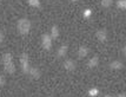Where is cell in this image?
<instances>
[{
  "label": "cell",
  "instance_id": "obj_15",
  "mask_svg": "<svg viewBox=\"0 0 126 97\" xmlns=\"http://www.w3.org/2000/svg\"><path fill=\"white\" fill-rule=\"evenodd\" d=\"M113 2V0H101V6L103 7H110Z\"/></svg>",
  "mask_w": 126,
  "mask_h": 97
},
{
  "label": "cell",
  "instance_id": "obj_16",
  "mask_svg": "<svg viewBox=\"0 0 126 97\" xmlns=\"http://www.w3.org/2000/svg\"><path fill=\"white\" fill-rule=\"evenodd\" d=\"M28 4L32 7H38L40 5V0H28Z\"/></svg>",
  "mask_w": 126,
  "mask_h": 97
},
{
  "label": "cell",
  "instance_id": "obj_9",
  "mask_svg": "<svg viewBox=\"0 0 126 97\" xmlns=\"http://www.w3.org/2000/svg\"><path fill=\"white\" fill-rule=\"evenodd\" d=\"M110 68L112 70H120V69L124 68V64L121 62H119V60H113L110 64Z\"/></svg>",
  "mask_w": 126,
  "mask_h": 97
},
{
  "label": "cell",
  "instance_id": "obj_14",
  "mask_svg": "<svg viewBox=\"0 0 126 97\" xmlns=\"http://www.w3.org/2000/svg\"><path fill=\"white\" fill-rule=\"evenodd\" d=\"M117 6L119 8H123V10H126V0H119L117 2Z\"/></svg>",
  "mask_w": 126,
  "mask_h": 97
},
{
  "label": "cell",
  "instance_id": "obj_17",
  "mask_svg": "<svg viewBox=\"0 0 126 97\" xmlns=\"http://www.w3.org/2000/svg\"><path fill=\"white\" fill-rule=\"evenodd\" d=\"M98 90H97V89H91V90H90V91H88V95H90V96H95V95H98Z\"/></svg>",
  "mask_w": 126,
  "mask_h": 97
},
{
  "label": "cell",
  "instance_id": "obj_13",
  "mask_svg": "<svg viewBox=\"0 0 126 97\" xmlns=\"http://www.w3.org/2000/svg\"><path fill=\"white\" fill-rule=\"evenodd\" d=\"M8 62H12V54L10 52H6V53L2 54V63H8Z\"/></svg>",
  "mask_w": 126,
  "mask_h": 97
},
{
  "label": "cell",
  "instance_id": "obj_12",
  "mask_svg": "<svg viewBox=\"0 0 126 97\" xmlns=\"http://www.w3.org/2000/svg\"><path fill=\"white\" fill-rule=\"evenodd\" d=\"M58 37H59V28H58V26L53 25L52 28H51V38L55 39V38H58Z\"/></svg>",
  "mask_w": 126,
  "mask_h": 97
},
{
  "label": "cell",
  "instance_id": "obj_5",
  "mask_svg": "<svg viewBox=\"0 0 126 97\" xmlns=\"http://www.w3.org/2000/svg\"><path fill=\"white\" fill-rule=\"evenodd\" d=\"M28 75L31 76L33 79H38V78H40V76H41V72H40V70L37 69V68H30Z\"/></svg>",
  "mask_w": 126,
  "mask_h": 97
},
{
  "label": "cell",
  "instance_id": "obj_22",
  "mask_svg": "<svg viewBox=\"0 0 126 97\" xmlns=\"http://www.w3.org/2000/svg\"><path fill=\"white\" fill-rule=\"evenodd\" d=\"M72 1H78V0H72Z\"/></svg>",
  "mask_w": 126,
  "mask_h": 97
},
{
  "label": "cell",
  "instance_id": "obj_2",
  "mask_svg": "<svg viewBox=\"0 0 126 97\" xmlns=\"http://www.w3.org/2000/svg\"><path fill=\"white\" fill-rule=\"evenodd\" d=\"M20 63H21V69L25 73H28L30 71V64H28V56L26 52L21 53L20 56Z\"/></svg>",
  "mask_w": 126,
  "mask_h": 97
},
{
  "label": "cell",
  "instance_id": "obj_18",
  "mask_svg": "<svg viewBox=\"0 0 126 97\" xmlns=\"http://www.w3.org/2000/svg\"><path fill=\"white\" fill-rule=\"evenodd\" d=\"M6 84V79H5V77L0 73V86H4Z\"/></svg>",
  "mask_w": 126,
  "mask_h": 97
},
{
  "label": "cell",
  "instance_id": "obj_11",
  "mask_svg": "<svg viewBox=\"0 0 126 97\" xmlns=\"http://www.w3.org/2000/svg\"><path fill=\"white\" fill-rule=\"evenodd\" d=\"M88 53V48H85V46H80L78 48V57L79 58H85Z\"/></svg>",
  "mask_w": 126,
  "mask_h": 97
},
{
  "label": "cell",
  "instance_id": "obj_20",
  "mask_svg": "<svg viewBox=\"0 0 126 97\" xmlns=\"http://www.w3.org/2000/svg\"><path fill=\"white\" fill-rule=\"evenodd\" d=\"M84 16H85V17H90V16H91V10H85V11H84Z\"/></svg>",
  "mask_w": 126,
  "mask_h": 97
},
{
  "label": "cell",
  "instance_id": "obj_4",
  "mask_svg": "<svg viewBox=\"0 0 126 97\" xmlns=\"http://www.w3.org/2000/svg\"><path fill=\"white\" fill-rule=\"evenodd\" d=\"M95 37H97V39H98L99 42L105 43L107 40V31L106 30H98L97 33H95Z\"/></svg>",
  "mask_w": 126,
  "mask_h": 97
},
{
  "label": "cell",
  "instance_id": "obj_1",
  "mask_svg": "<svg viewBox=\"0 0 126 97\" xmlns=\"http://www.w3.org/2000/svg\"><path fill=\"white\" fill-rule=\"evenodd\" d=\"M31 30V22L28 19L22 18L18 22V31L21 33V34H27Z\"/></svg>",
  "mask_w": 126,
  "mask_h": 97
},
{
  "label": "cell",
  "instance_id": "obj_23",
  "mask_svg": "<svg viewBox=\"0 0 126 97\" xmlns=\"http://www.w3.org/2000/svg\"><path fill=\"white\" fill-rule=\"evenodd\" d=\"M0 5H1V0H0Z\"/></svg>",
  "mask_w": 126,
  "mask_h": 97
},
{
  "label": "cell",
  "instance_id": "obj_19",
  "mask_svg": "<svg viewBox=\"0 0 126 97\" xmlns=\"http://www.w3.org/2000/svg\"><path fill=\"white\" fill-rule=\"evenodd\" d=\"M4 39H5V34H4V32H2V31H0V44L4 42Z\"/></svg>",
  "mask_w": 126,
  "mask_h": 97
},
{
  "label": "cell",
  "instance_id": "obj_10",
  "mask_svg": "<svg viewBox=\"0 0 126 97\" xmlns=\"http://www.w3.org/2000/svg\"><path fill=\"white\" fill-rule=\"evenodd\" d=\"M98 64H99V58L97 57V56H94V57H92L91 59L88 60L87 66L90 68V69H93V68H95Z\"/></svg>",
  "mask_w": 126,
  "mask_h": 97
},
{
  "label": "cell",
  "instance_id": "obj_6",
  "mask_svg": "<svg viewBox=\"0 0 126 97\" xmlns=\"http://www.w3.org/2000/svg\"><path fill=\"white\" fill-rule=\"evenodd\" d=\"M64 68H65V70H67V71H73L76 69V64H74V62L72 59H67L64 62Z\"/></svg>",
  "mask_w": 126,
  "mask_h": 97
},
{
  "label": "cell",
  "instance_id": "obj_3",
  "mask_svg": "<svg viewBox=\"0 0 126 97\" xmlns=\"http://www.w3.org/2000/svg\"><path fill=\"white\" fill-rule=\"evenodd\" d=\"M41 43H43V48L45 50H49L52 48V38L48 33H44L41 36Z\"/></svg>",
  "mask_w": 126,
  "mask_h": 97
},
{
  "label": "cell",
  "instance_id": "obj_8",
  "mask_svg": "<svg viewBox=\"0 0 126 97\" xmlns=\"http://www.w3.org/2000/svg\"><path fill=\"white\" fill-rule=\"evenodd\" d=\"M67 50H68L67 45H61L60 48H58V51H57V57H58V58H61V57H64V56L67 53Z\"/></svg>",
  "mask_w": 126,
  "mask_h": 97
},
{
  "label": "cell",
  "instance_id": "obj_21",
  "mask_svg": "<svg viewBox=\"0 0 126 97\" xmlns=\"http://www.w3.org/2000/svg\"><path fill=\"white\" fill-rule=\"evenodd\" d=\"M123 52H124V53L126 54V45H125V46H124V48H123Z\"/></svg>",
  "mask_w": 126,
  "mask_h": 97
},
{
  "label": "cell",
  "instance_id": "obj_7",
  "mask_svg": "<svg viewBox=\"0 0 126 97\" xmlns=\"http://www.w3.org/2000/svg\"><path fill=\"white\" fill-rule=\"evenodd\" d=\"M4 68H5V70L8 72V73H14V71H16V65L13 64V60L12 62H8V63H5L4 64Z\"/></svg>",
  "mask_w": 126,
  "mask_h": 97
}]
</instances>
